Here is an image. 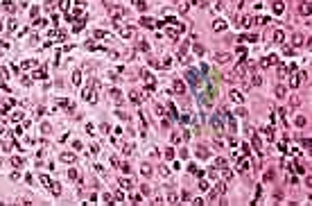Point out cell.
Returning <instances> with one entry per match:
<instances>
[{"label":"cell","mask_w":312,"mask_h":206,"mask_svg":"<svg viewBox=\"0 0 312 206\" xmlns=\"http://www.w3.org/2000/svg\"><path fill=\"white\" fill-rule=\"evenodd\" d=\"M197 98H199V102L204 104V107H213L215 104V98H217V88H215V84L213 82H208L206 86H197Z\"/></svg>","instance_id":"obj_1"},{"label":"cell","mask_w":312,"mask_h":206,"mask_svg":"<svg viewBox=\"0 0 312 206\" xmlns=\"http://www.w3.org/2000/svg\"><path fill=\"white\" fill-rule=\"evenodd\" d=\"M183 30H185V27H183V23H174V25H168V36H170V39H181V34H183Z\"/></svg>","instance_id":"obj_2"},{"label":"cell","mask_w":312,"mask_h":206,"mask_svg":"<svg viewBox=\"0 0 312 206\" xmlns=\"http://www.w3.org/2000/svg\"><path fill=\"white\" fill-rule=\"evenodd\" d=\"M106 9H109V16H111V18H115V21H120V18L124 16V7H122V5L111 2V5H106Z\"/></svg>","instance_id":"obj_3"},{"label":"cell","mask_w":312,"mask_h":206,"mask_svg":"<svg viewBox=\"0 0 312 206\" xmlns=\"http://www.w3.org/2000/svg\"><path fill=\"white\" fill-rule=\"evenodd\" d=\"M185 79H188L190 84H192V86H199V82H201V75L197 70H192V68H190L188 72H185Z\"/></svg>","instance_id":"obj_4"},{"label":"cell","mask_w":312,"mask_h":206,"mask_svg":"<svg viewBox=\"0 0 312 206\" xmlns=\"http://www.w3.org/2000/svg\"><path fill=\"white\" fill-rule=\"evenodd\" d=\"M276 61H278V57H276V54H267V57H262L260 66H262V68H271Z\"/></svg>","instance_id":"obj_5"},{"label":"cell","mask_w":312,"mask_h":206,"mask_svg":"<svg viewBox=\"0 0 312 206\" xmlns=\"http://www.w3.org/2000/svg\"><path fill=\"white\" fill-rule=\"evenodd\" d=\"M210 125H213L215 131H222V129H224V120H222V116H213V118H210Z\"/></svg>","instance_id":"obj_6"},{"label":"cell","mask_w":312,"mask_h":206,"mask_svg":"<svg viewBox=\"0 0 312 206\" xmlns=\"http://www.w3.org/2000/svg\"><path fill=\"white\" fill-rule=\"evenodd\" d=\"M172 88H174V93H179V95H183V93H185V84L181 82V79H174Z\"/></svg>","instance_id":"obj_7"},{"label":"cell","mask_w":312,"mask_h":206,"mask_svg":"<svg viewBox=\"0 0 312 206\" xmlns=\"http://www.w3.org/2000/svg\"><path fill=\"white\" fill-rule=\"evenodd\" d=\"M120 34H122V39H133V36H136V30H133V27H122Z\"/></svg>","instance_id":"obj_8"},{"label":"cell","mask_w":312,"mask_h":206,"mask_svg":"<svg viewBox=\"0 0 312 206\" xmlns=\"http://www.w3.org/2000/svg\"><path fill=\"white\" fill-rule=\"evenodd\" d=\"M140 25L152 30V27H156V21H154V18H147V16H143V18H140Z\"/></svg>","instance_id":"obj_9"},{"label":"cell","mask_w":312,"mask_h":206,"mask_svg":"<svg viewBox=\"0 0 312 206\" xmlns=\"http://www.w3.org/2000/svg\"><path fill=\"white\" fill-rule=\"evenodd\" d=\"M249 159H246V156H244V159H240V161H238V170H240V172H246V170H249Z\"/></svg>","instance_id":"obj_10"},{"label":"cell","mask_w":312,"mask_h":206,"mask_svg":"<svg viewBox=\"0 0 312 206\" xmlns=\"http://www.w3.org/2000/svg\"><path fill=\"white\" fill-rule=\"evenodd\" d=\"M231 100H233V102H244V95H242L240 91H235V88H233V91H231V95H229Z\"/></svg>","instance_id":"obj_11"},{"label":"cell","mask_w":312,"mask_h":206,"mask_svg":"<svg viewBox=\"0 0 312 206\" xmlns=\"http://www.w3.org/2000/svg\"><path fill=\"white\" fill-rule=\"evenodd\" d=\"M194 154H197V159H208V154H210V152H208V149L204 147V145H199V147H197V152H194Z\"/></svg>","instance_id":"obj_12"},{"label":"cell","mask_w":312,"mask_h":206,"mask_svg":"<svg viewBox=\"0 0 312 206\" xmlns=\"http://www.w3.org/2000/svg\"><path fill=\"white\" fill-rule=\"evenodd\" d=\"M305 43V39H303V34H294L292 36V46L294 48H299V46H303Z\"/></svg>","instance_id":"obj_13"},{"label":"cell","mask_w":312,"mask_h":206,"mask_svg":"<svg viewBox=\"0 0 312 206\" xmlns=\"http://www.w3.org/2000/svg\"><path fill=\"white\" fill-rule=\"evenodd\" d=\"M274 43H285V32H283V30L274 32Z\"/></svg>","instance_id":"obj_14"},{"label":"cell","mask_w":312,"mask_h":206,"mask_svg":"<svg viewBox=\"0 0 312 206\" xmlns=\"http://www.w3.org/2000/svg\"><path fill=\"white\" fill-rule=\"evenodd\" d=\"M312 11V5H310V0H305V2H301V14L303 16H310Z\"/></svg>","instance_id":"obj_15"},{"label":"cell","mask_w":312,"mask_h":206,"mask_svg":"<svg viewBox=\"0 0 312 206\" xmlns=\"http://www.w3.org/2000/svg\"><path fill=\"white\" fill-rule=\"evenodd\" d=\"M61 161H66V163H75L77 156L72 154V152H63V154H61Z\"/></svg>","instance_id":"obj_16"},{"label":"cell","mask_w":312,"mask_h":206,"mask_svg":"<svg viewBox=\"0 0 312 206\" xmlns=\"http://www.w3.org/2000/svg\"><path fill=\"white\" fill-rule=\"evenodd\" d=\"M249 84H251V86H260V84H262L260 75H256V72H251V77H249Z\"/></svg>","instance_id":"obj_17"},{"label":"cell","mask_w":312,"mask_h":206,"mask_svg":"<svg viewBox=\"0 0 312 206\" xmlns=\"http://www.w3.org/2000/svg\"><path fill=\"white\" fill-rule=\"evenodd\" d=\"M283 11H285V2H283V0H276V2H274V14H283Z\"/></svg>","instance_id":"obj_18"},{"label":"cell","mask_w":312,"mask_h":206,"mask_svg":"<svg viewBox=\"0 0 312 206\" xmlns=\"http://www.w3.org/2000/svg\"><path fill=\"white\" fill-rule=\"evenodd\" d=\"M213 30H215V32H224V30H226V23H224V21H220V18H217V21L213 23Z\"/></svg>","instance_id":"obj_19"},{"label":"cell","mask_w":312,"mask_h":206,"mask_svg":"<svg viewBox=\"0 0 312 206\" xmlns=\"http://www.w3.org/2000/svg\"><path fill=\"white\" fill-rule=\"evenodd\" d=\"M129 100H131V102H136V104H138L140 100H143V95H140V91H131V93H129Z\"/></svg>","instance_id":"obj_20"},{"label":"cell","mask_w":312,"mask_h":206,"mask_svg":"<svg viewBox=\"0 0 312 206\" xmlns=\"http://www.w3.org/2000/svg\"><path fill=\"white\" fill-rule=\"evenodd\" d=\"M299 84H301V75L296 72V75H292V77H290V86H292V88H296Z\"/></svg>","instance_id":"obj_21"},{"label":"cell","mask_w":312,"mask_h":206,"mask_svg":"<svg viewBox=\"0 0 312 206\" xmlns=\"http://www.w3.org/2000/svg\"><path fill=\"white\" fill-rule=\"evenodd\" d=\"M231 59V54H226V52H220V54H215V61H220V63H226Z\"/></svg>","instance_id":"obj_22"},{"label":"cell","mask_w":312,"mask_h":206,"mask_svg":"<svg viewBox=\"0 0 312 206\" xmlns=\"http://www.w3.org/2000/svg\"><path fill=\"white\" fill-rule=\"evenodd\" d=\"M285 95H287V88L283 86V84H278L276 86V98H285Z\"/></svg>","instance_id":"obj_23"},{"label":"cell","mask_w":312,"mask_h":206,"mask_svg":"<svg viewBox=\"0 0 312 206\" xmlns=\"http://www.w3.org/2000/svg\"><path fill=\"white\" fill-rule=\"evenodd\" d=\"M240 41H249V43H256V41H258V34H246V36H240Z\"/></svg>","instance_id":"obj_24"},{"label":"cell","mask_w":312,"mask_h":206,"mask_svg":"<svg viewBox=\"0 0 312 206\" xmlns=\"http://www.w3.org/2000/svg\"><path fill=\"white\" fill-rule=\"evenodd\" d=\"M45 68H39V70H34V79H45Z\"/></svg>","instance_id":"obj_25"},{"label":"cell","mask_w":312,"mask_h":206,"mask_svg":"<svg viewBox=\"0 0 312 206\" xmlns=\"http://www.w3.org/2000/svg\"><path fill=\"white\" fill-rule=\"evenodd\" d=\"M220 170H222V179H226V181H229L231 177H233V172H231L229 168H226V165H224V168H220Z\"/></svg>","instance_id":"obj_26"},{"label":"cell","mask_w":312,"mask_h":206,"mask_svg":"<svg viewBox=\"0 0 312 206\" xmlns=\"http://www.w3.org/2000/svg\"><path fill=\"white\" fill-rule=\"evenodd\" d=\"M168 204H179V195H176V193H170L168 195Z\"/></svg>","instance_id":"obj_27"},{"label":"cell","mask_w":312,"mask_h":206,"mask_svg":"<svg viewBox=\"0 0 312 206\" xmlns=\"http://www.w3.org/2000/svg\"><path fill=\"white\" fill-rule=\"evenodd\" d=\"M111 98L115 100V102H120V100H122V93H120L118 88H113V91H111Z\"/></svg>","instance_id":"obj_28"},{"label":"cell","mask_w":312,"mask_h":206,"mask_svg":"<svg viewBox=\"0 0 312 206\" xmlns=\"http://www.w3.org/2000/svg\"><path fill=\"white\" fill-rule=\"evenodd\" d=\"M168 113H170V118H179V116H176V109H174V104H172V102L168 104Z\"/></svg>","instance_id":"obj_29"},{"label":"cell","mask_w":312,"mask_h":206,"mask_svg":"<svg viewBox=\"0 0 312 206\" xmlns=\"http://www.w3.org/2000/svg\"><path fill=\"white\" fill-rule=\"evenodd\" d=\"M181 138H183L181 131H172V143H181Z\"/></svg>","instance_id":"obj_30"},{"label":"cell","mask_w":312,"mask_h":206,"mask_svg":"<svg viewBox=\"0 0 312 206\" xmlns=\"http://www.w3.org/2000/svg\"><path fill=\"white\" fill-rule=\"evenodd\" d=\"M251 145H253L256 149H260V136H258V134H253V138H251Z\"/></svg>","instance_id":"obj_31"},{"label":"cell","mask_w":312,"mask_h":206,"mask_svg":"<svg viewBox=\"0 0 312 206\" xmlns=\"http://www.w3.org/2000/svg\"><path fill=\"white\" fill-rule=\"evenodd\" d=\"M131 184H133L131 179H120V186H122L124 190H129V188H131Z\"/></svg>","instance_id":"obj_32"},{"label":"cell","mask_w":312,"mask_h":206,"mask_svg":"<svg viewBox=\"0 0 312 206\" xmlns=\"http://www.w3.org/2000/svg\"><path fill=\"white\" fill-rule=\"evenodd\" d=\"M133 7H136V9H140V11H143L145 7H147V2H143V0H133Z\"/></svg>","instance_id":"obj_33"},{"label":"cell","mask_w":312,"mask_h":206,"mask_svg":"<svg viewBox=\"0 0 312 206\" xmlns=\"http://www.w3.org/2000/svg\"><path fill=\"white\" fill-rule=\"evenodd\" d=\"M50 193H52V195H61V186H57V184L52 186L50 184Z\"/></svg>","instance_id":"obj_34"},{"label":"cell","mask_w":312,"mask_h":206,"mask_svg":"<svg viewBox=\"0 0 312 206\" xmlns=\"http://www.w3.org/2000/svg\"><path fill=\"white\" fill-rule=\"evenodd\" d=\"M59 9L68 11V9H70V0H61V2H59Z\"/></svg>","instance_id":"obj_35"},{"label":"cell","mask_w":312,"mask_h":206,"mask_svg":"<svg viewBox=\"0 0 312 206\" xmlns=\"http://www.w3.org/2000/svg\"><path fill=\"white\" fill-rule=\"evenodd\" d=\"M140 172H143V177H149V175H152V168H149V165L145 163L143 168H140Z\"/></svg>","instance_id":"obj_36"},{"label":"cell","mask_w":312,"mask_h":206,"mask_svg":"<svg viewBox=\"0 0 312 206\" xmlns=\"http://www.w3.org/2000/svg\"><path fill=\"white\" fill-rule=\"evenodd\" d=\"M215 165H217V168H224V165H226V159H224V156H217V159H215Z\"/></svg>","instance_id":"obj_37"},{"label":"cell","mask_w":312,"mask_h":206,"mask_svg":"<svg viewBox=\"0 0 312 206\" xmlns=\"http://www.w3.org/2000/svg\"><path fill=\"white\" fill-rule=\"evenodd\" d=\"M251 23H253L251 16H244V18H242V25H244V27H251Z\"/></svg>","instance_id":"obj_38"},{"label":"cell","mask_w":312,"mask_h":206,"mask_svg":"<svg viewBox=\"0 0 312 206\" xmlns=\"http://www.w3.org/2000/svg\"><path fill=\"white\" fill-rule=\"evenodd\" d=\"M11 165H14V168H21V165H23V159H18V156H14V159H11Z\"/></svg>","instance_id":"obj_39"},{"label":"cell","mask_w":312,"mask_h":206,"mask_svg":"<svg viewBox=\"0 0 312 206\" xmlns=\"http://www.w3.org/2000/svg\"><path fill=\"white\" fill-rule=\"evenodd\" d=\"M188 9H190V5H188V2H179V11H181V14H185Z\"/></svg>","instance_id":"obj_40"},{"label":"cell","mask_w":312,"mask_h":206,"mask_svg":"<svg viewBox=\"0 0 312 206\" xmlns=\"http://www.w3.org/2000/svg\"><path fill=\"white\" fill-rule=\"evenodd\" d=\"M41 184L50 188V184H52V181H50V177H48V175H41Z\"/></svg>","instance_id":"obj_41"},{"label":"cell","mask_w":312,"mask_h":206,"mask_svg":"<svg viewBox=\"0 0 312 206\" xmlns=\"http://www.w3.org/2000/svg\"><path fill=\"white\" fill-rule=\"evenodd\" d=\"M138 50H145V52H147V50H149V43H147V41H138Z\"/></svg>","instance_id":"obj_42"},{"label":"cell","mask_w":312,"mask_h":206,"mask_svg":"<svg viewBox=\"0 0 312 206\" xmlns=\"http://www.w3.org/2000/svg\"><path fill=\"white\" fill-rule=\"evenodd\" d=\"M204 46H199V43H197V46H194V54H199V57H201V54H204Z\"/></svg>","instance_id":"obj_43"},{"label":"cell","mask_w":312,"mask_h":206,"mask_svg":"<svg viewBox=\"0 0 312 206\" xmlns=\"http://www.w3.org/2000/svg\"><path fill=\"white\" fill-rule=\"evenodd\" d=\"M296 125H299V127H305V125H308V120L303 118V116H299V118H296Z\"/></svg>","instance_id":"obj_44"},{"label":"cell","mask_w":312,"mask_h":206,"mask_svg":"<svg viewBox=\"0 0 312 206\" xmlns=\"http://www.w3.org/2000/svg\"><path fill=\"white\" fill-rule=\"evenodd\" d=\"M224 190H226V188H224V184H217V186H215V193H217V195H222Z\"/></svg>","instance_id":"obj_45"},{"label":"cell","mask_w":312,"mask_h":206,"mask_svg":"<svg viewBox=\"0 0 312 206\" xmlns=\"http://www.w3.org/2000/svg\"><path fill=\"white\" fill-rule=\"evenodd\" d=\"M5 9H7V11H14V9H16V5H14V2H9V0H7V2H5Z\"/></svg>","instance_id":"obj_46"},{"label":"cell","mask_w":312,"mask_h":206,"mask_svg":"<svg viewBox=\"0 0 312 206\" xmlns=\"http://www.w3.org/2000/svg\"><path fill=\"white\" fill-rule=\"evenodd\" d=\"M82 77H79V72H72V84H79Z\"/></svg>","instance_id":"obj_47"},{"label":"cell","mask_w":312,"mask_h":206,"mask_svg":"<svg viewBox=\"0 0 312 206\" xmlns=\"http://www.w3.org/2000/svg\"><path fill=\"white\" fill-rule=\"evenodd\" d=\"M269 21H271L269 16H262V18H258V23H260V25H267V23H269Z\"/></svg>","instance_id":"obj_48"},{"label":"cell","mask_w":312,"mask_h":206,"mask_svg":"<svg viewBox=\"0 0 312 206\" xmlns=\"http://www.w3.org/2000/svg\"><path fill=\"white\" fill-rule=\"evenodd\" d=\"M278 72H281V77H285L287 75V66H278Z\"/></svg>","instance_id":"obj_49"},{"label":"cell","mask_w":312,"mask_h":206,"mask_svg":"<svg viewBox=\"0 0 312 206\" xmlns=\"http://www.w3.org/2000/svg\"><path fill=\"white\" fill-rule=\"evenodd\" d=\"M68 177H70V179H77V170H75V168H70V170H68Z\"/></svg>","instance_id":"obj_50"},{"label":"cell","mask_w":312,"mask_h":206,"mask_svg":"<svg viewBox=\"0 0 312 206\" xmlns=\"http://www.w3.org/2000/svg\"><path fill=\"white\" fill-rule=\"evenodd\" d=\"M36 61H32V59H27V61H23V68H32Z\"/></svg>","instance_id":"obj_51"},{"label":"cell","mask_w":312,"mask_h":206,"mask_svg":"<svg viewBox=\"0 0 312 206\" xmlns=\"http://www.w3.org/2000/svg\"><path fill=\"white\" fill-rule=\"evenodd\" d=\"M165 159H174V149H165Z\"/></svg>","instance_id":"obj_52"},{"label":"cell","mask_w":312,"mask_h":206,"mask_svg":"<svg viewBox=\"0 0 312 206\" xmlns=\"http://www.w3.org/2000/svg\"><path fill=\"white\" fill-rule=\"evenodd\" d=\"M131 204H143V197H140V195H136V197L131 199Z\"/></svg>","instance_id":"obj_53"},{"label":"cell","mask_w":312,"mask_h":206,"mask_svg":"<svg viewBox=\"0 0 312 206\" xmlns=\"http://www.w3.org/2000/svg\"><path fill=\"white\" fill-rule=\"evenodd\" d=\"M310 145H312V143H310V138H305V140H303V147L308 149V154H310Z\"/></svg>","instance_id":"obj_54"},{"label":"cell","mask_w":312,"mask_h":206,"mask_svg":"<svg viewBox=\"0 0 312 206\" xmlns=\"http://www.w3.org/2000/svg\"><path fill=\"white\" fill-rule=\"evenodd\" d=\"M199 188H201V190H206V188H208V181L201 179V181H199Z\"/></svg>","instance_id":"obj_55"},{"label":"cell","mask_w":312,"mask_h":206,"mask_svg":"<svg viewBox=\"0 0 312 206\" xmlns=\"http://www.w3.org/2000/svg\"><path fill=\"white\" fill-rule=\"evenodd\" d=\"M41 131H43V134H50V131H52V127H50V125H43V129H41Z\"/></svg>","instance_id":"obj_56"},{"label":"cell","mask_w":312,"mask_h":206,"mask_svg":"<svg viewBox=\"0 0 312 206\" xmlns=\"http://www.w3.org/2000/svg\"><path fill=\"white\" fill-rule=\"evenodd\" d=\"M242 152H244V154H246V156H249V152H251V147H249V145H246V143H244V145H242Z\"/></svg>","instance_id":"obj_57"},{"label":"cell","mask_w":312,"mask_h":206,"mask_svg":"<svg viewBox=\"0 0 312 206\" xmlns=\"http://www.w3.org/2000/svg\"><path fill=\"white\" fill-rule=\"evenodd\" d=\"M104 36H106V34H104L102 30H97V32H95V39H104Z\"/></svg>","instance_id":"obj_58"},{"label":"cell","mask_w":312,"mask_h":206,"mask_svg":"<svg viewBox=\"0 0 312 206\" xmlns=\"http://www.w3.org/2000/svg\"><path fill=\"white\" fill-rule=\"evenodd\" d=\"M115 199H118V202H122V199H124V193H122V190H120V193H115Z\"/></svg>","instance_id":"obj_59"},{"label":"cell","mask_w":312,"mask_h":206,"mask_svg":"<svg viewBox=\"0 0 312 206\" xmlns=\"http://www.w3.org/2000/svg\"><path fill=\"white\" fill-rule=\"evenodd\" d=\"M11 118H14V120H23V111H18V113H14Z\"/></svg>","instance_id":"obj_60"},{"label":"cell","mask_w":312,"mask_h":206,"mask_svg":"<svg viewBox=\"0 0 312 206\" xmlns=\"http://www.w3.org/2000/svg\"><path fill=\"white\" fill-rule=\"evenodd\" d=\"M301 2H305V0H301Z\"/></svg>","instance_id":"obj_61"}]
</instances>
